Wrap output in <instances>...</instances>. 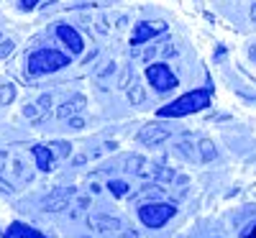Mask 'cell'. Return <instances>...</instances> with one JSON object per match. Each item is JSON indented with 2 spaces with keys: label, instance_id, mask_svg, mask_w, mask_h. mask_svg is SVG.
<instances>
[{
  "label": "cell",
  "instance_id": "obj_1",
  "mask_svg": "<svg viewBox=\"0 0 256 238\" xmlns=\"http://www.w3.org/2000/svg\"><path fill=\"white\" fill-rule=\"evenodd\" d=\"M208 105H210V92H208V90H192V92L177 98L174 102L164 105L162 110H159V116H162V118H172V116L180 118V116L198 113V110H202V108H208Z\"/></svg>",
  "mask_w": 256,
  "mask_h": 238
},
{
  "label": "cell",
  "instance_id": "obj_2",
  "mask_svg": "<svg viewBox=\"0 0 256 238\" xmlns=\"http://www.w3.org/2000/svg\"><path fill=\"white\" fill-rule=\"evenodd\" d=\"M67 64H70L67 54L54 52V49H41L28 56V74H49V72L64 70Z\"/></svg>",
  "mask_w": 256,
  "mask_h": 238
},
{
  "label": "cell",
  "instance_id": "obj_3",
  "mask_svg": "<svg viewBox=\"0 0 256 238\" xmlns=\"http://www.w3.org/2000/svg\"><path fill=\"white\" fill-rule=\"evenodd\" d=\"M174 212H177V205L172 202H146L138 208V218L146 228H162Z\"/></svg>",
  "mask_w": 256,
  "mask_h": 238
},
{
  "label": "cell",
  "instance_id": "obj_4",
  "mask_svg": "<svg viewBox=\"0 0 256 238\" xmlns=\"http://www.w3.org/2000/svg\"><path fill=\"white\" fill-rule=\"evenodd\" d=\"M146 77H148V82L154 84L156 92H169V90H174L177 84H180V80L172 74V70H169L164 62L152 64V67L146 70Z\"/></svg>",
  "mask_w": 256,
  "mask_h": 238
},
{
  "label": "cell",
  "instance_id": "obj_5",
  "mask_svg": "<svg viewBox=\"0 0 256 238\" xmlns=\"http://www.w3.org/2000/svg\"><path fill=\"white\" fill-rule=\"evenodd\" d=\"M169 136H172V131H169L166 126H162V123H146L141 131L136 134V141L144 144V146H162Z\"/></svg>",
  "mask_w": 256,
  "mask_h": 238
},
{
  "label": "cell",
  "instance_id": "obj_6",
  "mask_svg": "<svg viewBox=\"0 0 256 238\" xmlns=\"http://www.w3.org/2000/svg\"><path fill=\"white\" fill-rule=\"evenodd\" d=\"M166 31V24L164 20H138L136 28H134V36H131V44L138 46V44H146V41H152L156 34H164Z\"/></svg>",
  "mask_w": 256,
  "mask_h": 238
},
{
  "label": "cell",
  "instance_id": "obj_7",
  "mask_svg": "<svg viewBox=\"0 0 256 238\" xmlns=\"http://www.w3.org/2000/svg\"><path fill=\"white\" fill-rule=\"evenodd\" d=\"M72 198H74V187H56V190H52V194L44 198V210L46 212H62L70 205Z\"/></svg>",
  "mask_w": 256,
  "mask_h": 238
},
{
  "label": "cell",
  "instance_id": "obj_8",
  "mask_svg": "<svg viewBox=\"0 0 256 238\" xmlns=\"http://www.w3.org/2000/svg\"><path fill=\"white\" fill-rule=\"evenodd\" d=\"M56 36L62 38V44L67 46L72 54H80L82 49H84V41H82V36L72 28V26H59L56 28Z\"/></svg>",
  "mask_w": 256,
  "mask_h": 238
},
{
  "label": "cell",
  "instance_id": "obj_9",
  "mask_svg": "<svg viewBox=\"0 0 256 238\" xmlns=\"http://www.w3.org/2000/svg\"><path fill=\"white\" fill-rule=\"evenodd\" d=\"M88 226L95 228V230H102V233H108V230H120V228H123L118 218H110V215H102V212L92 215V218L88 220Z\"/></svg>",
  "mask_w": 256,
  "mask_h": 238
},
{
  "label": "cell",
  "instance_id": "obj_10",
  "mask_svg": "<svg viewBox=\"0 0 256 238\" xmlns=\"http://www.w3.org/2000/svg\"><path fill=\"white\" fill-rule=\"evenodd\" d=\"M31 154H34V159H36V164H38L41 172H52V166H54L52 146H34V148H31Z\"/></svg>",
  "mask_w": 256,
  "mask_h": 238
},
{
  "label": "cell",
  "instance_id": "obj_11",
  "mask_svg": "<svg viewBox=\"0 0 256 238\" xmlns=\"http://www.w3.org/2000/svg\"><path fill=\"white\" fill-rule=\"evenodd\" d=\"M82 108H84V95H74L64 105L56 108V118H72V116H77L82 110Z\"/></svg>",
  "mask_w": 256,
  "mask_h": 238
},
{
  "label": "cell",
  "instance_id": "obj_12",
  "mask_svg": "<svg viewBox=\"0 0 256 238\" xmlns=\"http://www.w3.org/2000/svg\"><path fill=\"white\" fill-rule=\"evenodd\" d=\"M198 148H200V159H202L205 164L218 156V148H216V144H212L210 138H200V141H198Z\"/></svg>",
  "mask_w": 256,
  "mask_h": 238
},
{
  "label": "cell",
  "instance_id": "obj_13",
  "mask_svg": "<svg viewBox=\"0 0 256 238\" xmlns=\"http://www.w3.org/2000/svg\"><path fill=\"white\" fill-rule=\"evenodd\" d=\"M126 92H128V100H131L134 105H144L146 102V90H144V84L136 82V80L131 82V88H128Z\"/></svg>",
  "mask_w": 256,
  "mask_h": 238
},
{
  "label": "cell",
  "instance_id": "obj_14",
  "mask_svg": "<svg viewBox=\"0 0 256 238\" xmlns=\"http://www.w3.org/2000/svg\"><path fill=\"white\" fill-rule=\"evenodd\" d=\"M13 100H16L13 82H3V84H0V105H10Z\"/></svg>",
  "mask_w": 256,
  "mask_h": 238
},
{
  "label": "cell",
  "instance_id": "obj_15",
  "mask_svg": "<svg viewBox=\"0 0 256 238\" xmlns=\"http://www.w3.org/2000/svg\"><path fill=\"white\" fill-rule=\"evenodd\" d=\"M154 177H156L162 184H166V182H172V180H174V169H166V166H154Z\"/></svg>",
  "mask_w": 256,
  "mask_h": 238
},
{
  "label": "cell",
  "instance_id": "obj_16",
  "mask_svg": "<svg viewBox=\"0 0 256 238\" xmlns=\"http://www.w3.org/2000/svg\"><path fill=\"white\" fill-rule=\"evenodd\" d=\"M8 238H41L36 230H26V228H20V226H16V228H10L8 230Z\"/></svg>",
  "mask_w": 256,
  "mask_h": 238
},
{
  "label": "cell",
  "instance_id": "obj_17",
  "mask_svg": "<svg viewBox=\"0 0 256 238\" xmlns=\"http://www.w3.org/2000/svg\"><path fill=\"white\" fill-rule=\"evenodd\" d=\"M108 190L116 194V198H123V194H128V184L123 180H110L108 182Z\"/></svg>",
  "mask_w": 256,
  "mask_h": 238
},
{
  "label": "cell",
  "instance_id": "obj_18",
  "mask_svg": "<svg viewBox=\"0 0 256 238\" xmlns=\"http://www.w3.org/2000/svg\"><path fill=\"white\" fill-rule=\"evenodd\" d=\"M131 174H141L144 172V159L141 156H128V166H126Z\"/></svg>",
  "mask_w": 256,
  "mask_h": 238
},
{
  "label": "cell",
  "instance_id": "obj_19",
  "mask_svg": "<svg viewBox=\"0 0 256 238\" xmlns=\"http://www.w3.org/2000/svg\"><path fill=\"white\" fill-rule=\"evenodd\" d=\"M131 82H134L131 67H126V70L120 72V77H118V88H120V90H128V88H131Z\"/></svg>",
  "mask_w": 256,
  "mask_h": 238
},
{
  "label": "cell",
  "instance_id": "obj_20",
  "mask_svg": "<svg viewBox=\"0 0 256 238\" xmlns=\"http://www.w3.org/2000/svg\"><path fill=\"white\" fill-rule=\"evenodd\" d=\"M16 49V44H13V38H0V59H6V56H10V52Z\"/></svg>",
  "mask_w": 256,
  "mask_h": 238
},
{
  "label": "cell",
  "instance_id": "obj_21",
  "mask_svg": "<svg viewBox=\"0 0 256 238\" xmlns=\"http://www.w3.org/2000/svg\"><path fill=\"white\" fill-rule=\"evenodd\" d=\"M52 148L56 151L59 156H70V154H72V146H70L67 141H54V144H52Z\"/></svg>",
  "mask_w": 256,
  "mask_h": 238
},
{
  "label": "cell",
  "instance_id": "obj_22",
  "mask_svg": "<svg viewBox=\"0 0 256 238\" xmlns=\"http://www.w3.org/2000/svg\"><path fill=\"white\" fill-rule=\"evenodd\" d=\"M116 70H118V67H116V62H108V64H105V67H102V70L98 72V80L102 82V80H108V77H113V74H116Z\"/></svg>",
  "mask_w": 256,
  "mask_h": 238
},
{
  "label": "cell",
  "instance_id": "obj_23",
  "mask_svg": "<svg viewBox=\"0 0 256 238\" xmlns=\"http://www.w3.org/2000/svg\"><path fill=\"white\" fill-rule=\"evenodd\" d=\"M10 169H13L16 177H28V174H26V166H24V162H20V159H13V162H10Z\"/></svg>",
  "mask_w": 256,
  "mask_h": 238
},
{
  "label": "cell",
  "instance_id": "obj_24",
  "mask_svg": "<svg viewBox=\"0 0 256 238\" xmlns=\"http://www.w3.org/2000/svg\"><path fill=\"white\" fill-rule=\"evenodd\" d=\"M52 102H54V100H52V95H49V92L38 98V108H41V110H49V108H52Z\"/></svg>",
  "mask_w": 256,
  "mask_h": 238
},
{
  "label": "cell",
  "instance_id": "obj_25",
  "mask_svg": "<svg viewBox=\"0 0 256 238\" xmlns=\"http://www.w3.org/2000/svg\"><path fill=\"white\" fill-rule=\"evenodd\" d=\"M38 110H41L38 105H26V108H24V116H26V118H38Z\"/></svg>",
  "mask_w": 256,
  "mask_h": 238
},
{
  "label": "cell",
  "instance_id": "obj_26",
  "mask_svg": "<svg viewBox=\"0 0 256 238\" xmlns=\"http://www.w3.org/2000/svg\"><path fill=\"white\" fill-rule=\"evenodd\" d=\"M67 123H70V128H74V131H80V128H84V120H82L80 116H72V118H70Z\"/></svg>",
  "mask_w": 256,
  "mask_h": 238
},
{
  "label": "cell",
  "instance_id": "obj_27",
  "mask_svg": "<svg viewBox=\"0 0 256 238\" xmlns=\"http://www.w3.org/2000/svg\"><path fill=\"white\" fill-rule=\"evenodd\" d=\"M36 6H38V0H20L18 8H20V10H34Z\"/></svg>",
  "mask_w": 256,
  "mask_h": 238
},
{
  "label": "cell",
  "instance_id": "obj_28",
  "mask_svg": "<svg viewBox=\"0 0 256 238\" xmlns=\"http://www.w3.org/2000/svg\"><path fill=\"white\" fill-rule=\"evenodd\" d=\"M177 154H182L184 159H192V151H190L187 144H177Z\"/></svg>",
  "mask_w": 256,
  "mask_h": 238
},
{
  "label": "cell",
  "instance_id": "obj_29",
  "mask_svg": "<svg viewBox=\"0 0 256 238\" xmlns=\"http://www.w3.org/2000/svg\"><path fill=\"white\" fill-rule=\"evenodd\" d=\"M177 54H180V49H177L174 44H169V46L164 49V56H166V59H169V56H177Z\"/></svg>",
  "mask_w": 256,
  "mask_h": 238
},
{
  "label": "cell",
  "instance_id": "obj_30",
  "mask_svg": "<svg viewBox=\"0 0 256 238\" xmlns=\"http://www.w3.org/2000/svg\"><path fill=\"white\" fill-rule=\"evenodd\" d=\"M154 56H156V46H152V49L144 52V59H154Z\"/></svg>",
  "mask_w": 256,
  "mask_h": 238
},
{
  "label": "cell",
  "instance_id": "obj_31",
  "mask_svg": "<svg viewBox=\"0 0 256 238\" xmlns=\"http://www.w3.org/2000/svg\"><path fill=\"white\" fill-rule=\"evenodd\" d=\"M77 205H80V208H90V200H88V198H80Z\"/></svg>",
  "mask_w": 256,
  "mask_h": 238
},
{
  "label": "cell",
  "instance_id": "obj_32",
  "mask_svg": "<svg viewBox=\"0 0 256 238\" xmlns=\"http://www.w3.org/2000/svg\"><path fill=\"white\" fill-rule=\"evenodd\" d=\"M123 238H138L136 230H123Z\"/></svg>",
  "mask_w": 256,
  "mask_h": 238
},
{
  "label": "cell",
  "instance_id": "obj_33",
  "mask_svg": "<svg viewBox=\"0 0 256 238\" xmlns=\"http://www.w3.org/2000/svg\"><path fill=\"white\" fill-rule=\"evenodd\" d=\"M84 162H88V156H74V166H82Z\"/></svg>",
  "mask_w": 256,
  "mask_h": 238
},
{
  "label": "cell",
  "instance_id": "obj_34",
  "mask_svg": "<svg viewBox=\"0 0 256 238\" xmlns=\"http://www.w3.org/2000/svg\"><path fill=\"white\" fill-rule=\"evenodd\" d=\"M92 59H98V49H92V54H88V59H84V62L92 64Z\"/></svg>",
  "mask_w": 256,
  "mask_h": 238
},
{
  "label": "cell",
  "instance_id": "obj_35",
  "mask_svg": "<svg viewBox=\"0 0 256 238\" xmlns=\"http://www.w3.org/2000/svg\"><path fill=\"white\" fill-rule=\"evenodd\" d=\"M248 56H251V62H256V44L248 49Z\"/></svg>",
  "mask_w": 256,
  "mask_h": 238
},
{
  "label": "cell",
  "instance_id": "obj_36",
  "mask_svg": "<svg viewBox=\"0 0 256 238\" xmlns=\"http://www.w3.org/2000/svg\"><path fill=\"white\" fill-rule=\"evenodd\" d=\"M251 20H254V24H256V3L251 6Z\"/></svg>",
  "mask_w": 256,
  "mask_h": 238
}]
</instances>
